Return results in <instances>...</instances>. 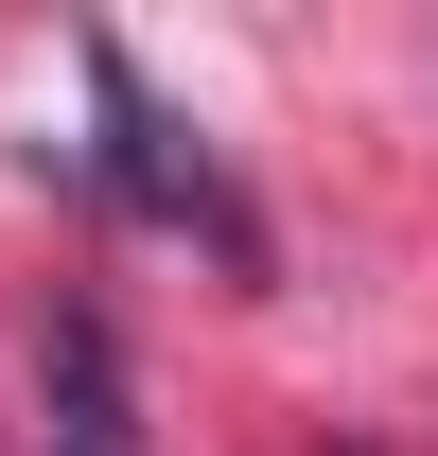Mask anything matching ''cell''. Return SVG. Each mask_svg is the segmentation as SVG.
<instances>
[{
	"label": "cell",
	"mask_w": 438,
	"mask_h": 456,
	"mask_svg": "<svg viewBox=\"0 0 438 456\" xmlns=\"http://www.w3.org/2000/svg\"><path fill=\"white\" fill-rule=\"evenodd\" d=\"M88 106H106V141H88V193H106V211H141V228H211L228 264H264V246H246V211H228V175L141 106V70H123L106 36H88Z\"/></svg>",
	"instance_id": "1"
},
{
	"label": "cell",
	"mask_w": 438,
	"mask_h": 456,
	"mask_svg": "<svg viewBox=\"0 0 438 456\" xmlns=\"http://www.w3.org/2000/svg\"><path fill=\"white\" fill-rule=\"evenodd\" d=\"M36 456H141V387H123L106 298H70L53 351H36Z\"/></svg>",
	"instance_id": "2"
}]
</instances>
